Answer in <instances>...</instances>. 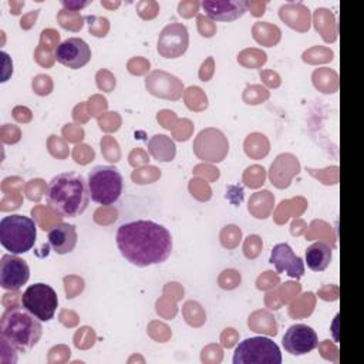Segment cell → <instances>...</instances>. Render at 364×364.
<instances>
[{
    "mask_svg": "<svg viewBox=\"0 0 364 364\" xmlns=\"http://www.w3.org/2000/svg\"><path fill=\"white\" fill-rule=\"evenodd\" d=\"M193 154L206 162H220L229 152V141L218 128L202 129L193 141Z\"/></svg>",
    "mask_w": 364,
    "mask_h": 364,
    "instance_id": "cell-8",
    "label": "cell"
},
{
    "mask_svg": "<svg viewBox=\"0 0 364 364\" xmlns=\"http://www.w3.org/2000/svg\"><path fill=\"white\" fill-rule=\"evenodd\" d=\"M331 247L324 242H314L306 249V264L313 272H323L331 262Z\"/></svg>",
    "mask_w": 364,
    "mask_h": 364,
    "instance_id": "cell-17",
    "label": "cell"
},
{
    "mask_svg": "<svg viewBox=\"0 0 364 364\" xmlns=\"http://www.w3.org/2000/svg\"><path fill=\"white\" fill-rule=\"evenodd\" d=\"M21 306L40 321H50L57 310L58 297L51 286L34 283L23 291Z\"/></svg>",
    "mask_w": 364,
    "mask_h": 364,
    "instance_id": "cell-7",
    "label": "cell"
},
{
    "mask_svg": "<svg viewBox=\"0 0 364 364\" xmlns=\"http://www.w3.org/2000/svg\"><path fill=\"white\" fill-rule=\"evenodd\" d=\"M282 344L289 354L304 355L318 346V337L310 326L299 323L286 330Z\"/></svg>",
    "mask_w": 364,
    "mask_h": 364,
    "instance_id": "cell-11",
    "label": "cell"
},
{
    "mask_svg": "<svg viewBox=\"0 0 364 364\" xmlns=\"http://www.w3.org/2000/svg\"><path fill=\"white\" fill-rule=\"evenodd\" d=\"M115 240L122 257L138 267L164 263L173 247L169 230L148 219L122 223L117 229Z\"/></svg>",
    "mask_w": 364,
    "mask_h": 364,
    "instance_id": "cell-1",
    "label": "cell"
},
{
    "mask_svg": "<svg viewBox=\"0 0 364 364\" xmlns=\"http://www.w3.org/2000/svg\"><path fill=\"white\" fill-rule=\"evenodd\" d=\"M149 154L161 162H169L175 156V144L166 135H154L148 142Z\"/></svg>",
    "mask_w": 364,
    "mask_h": 364,
    "instance_id": "cell-18",
    "label": "cell"
},
{
    "mask_svg": "<svg viewBox=\"0 0 364 364\" xmlns=\"http://www.w3.org/2000/svg\"><path fill=\"white\" fill-rule=\"evenodd\" d=\"M145 87L152 95L166 100H178L182 95L183 88L176 77L159 70L151 73L145 78Z\"/></svg>",
    "mask_w": 364,
    "mask_h": 364,
    "instance_id": "cell-15",
    "label": "cell"
},
{
    "mask_svg": "<svg viewBox=\"0 0 364 364\" xmlns=\"http://www.w3.org/2000/svg\"><path fill=\"white\" fill-rule=\"evenodd\" d=\"M77 229L71 223H58L48 230V243L57 255H67L77 245Z\"/></svg>",
    "mask_w": 364,
    "mask_h": 364,
    "instance_id": "cell-16",
    "label": "cell"
},
{
    "mask_svg": "<svg viewBox=\"0 0 364 364\" xmlns=\"http://www.w3.org/2000/svg\"><path fill=\"white\" fill-rule=\"evenodd\" d=\"M41 321L23 306L7 309L0 320V338L17 353H28L41 338Z\"/></svg>",
    "mask_w": 364,
    "mask_h": 364,
    "instance_id": "cell-3",
    "label": "cell"
},
{
    "mask_svg": "<svg viewBox=\"0 0 364 364\" xmlns=\"http://www.w3.org/2000/svg\"><path fill=\"white\" fill-rule=\"evenodd\" d=\"M200 6L205 14L215 21H235L247 11L249 3L246 0H203Z\"/></svg>",
    "mask_w": 364,
    "mask_h": 364,
    "instance_id": "cell-14",
    "label": "cell"
},
{
    "mask_svg": "<svg viewBox=\"0 0 364 364\" xmlns=\"http://www.w3.org/2000/svg\"><path fill=\"white\" fill-rule=\"evenodd\" d=\"M90 1H82V3H73V1H63V6L68 7V9H81L84 6H87Z\"/></svg>",
    "mask_w": 364,
    "mask_h": 364,
    "instance_id": "cell-19",
    "label": "cell"
},
{
    "mask_svg": "<svg viewBox=\"0 0 364 364\" xmlns=\"http://www.w3.org/2000/svg\"><path fill=\"white\" fill-rule=\"evenodd\" d=\"M279 346L269 337H249L242 340L233 353V364H280Z\"/></svg>",
    "mask_w": 364,
    "mask_h": 364,
    "instance_id": "cell-6",
    "label": "cell"
},
{
    "mask_svg": "<svg viewBox=\"0 0 364 364\" xmlns=\"http://www.w3.org/2000/svg\"><path fill=\"white\" fill-rule=\"evenodd\" d=\"M188 46L189 34L186 26L182 23H171L161 30L156 50L164 58H178L188 50Z\"/></svg>",
    "mask_w": 364,
    "mask_h": 364,
    "instance_id": "cell-9",
    "label": "cell"
},
{
    "mask_svg": "<svg viewBox=\"0 0 364 364\" xmlns=\"http://www.w3.org/2000/svg\"><path fill=\"white\" fill-rule=\"evenodd\" d=\"M48 208L64 218L84 213L90 203V191L85 178L77 172H64L54 176L46 191Z\"/></svg>",
    "mask_w": 364,
    "mask_h": 364,
    "instance_id": "cell-2",
    "label": "cell"
},
{
    "mask_svg": "<svg viewBox=\"0 0 364 364\" xmlns=\"http://www.w3.org/2000/svg\"><path fill=\"white\" fill-rule=\"evenodd\" d=\"M91 200L104 206L114 205L124 188L121 172L111 165L94 166L87 178Z\"/></svg>",
    "mask_w": 364,
    "mask_h": 364,
    "instance_id": "cell-5",
    "label": "cell"
},
{
    "mask_svg": "<svg viewBox=\"0 0 364 364\" xmlns=\"http://www.w3.org/2000/svg\"><path fill=\"white\" fill-rule=\"evenodd\" d=\"M269 262L274 266L277 273H286L293 279H300L304 274V262L296 256L287 243H277L270 252Z\"/></svg>",
    "mask_w": 364,
    "mask_h": 364,
    "instance_id": "cell-13",
    "label": "cell"
},
{
    "mask_svg": "<svg viewBox=\"0 0 364 364\" xmlns=\"http://www.w3.org/2000/svg\"><path fill=\"white\" fill-rule=\"evenodd\" d=\"M36 222L24 215H9L0 220V243L13 255H21L36 243Z\"/></svg>",
    "mask_w": 364,
    "mask_h": 364,
    "instance_id": "cell-4",
    "label": "cell"
},
{
    "mask_svg": "<svg viewBox=\"0 0 364 364\" xmlns=\"http://www.w3.org/2000/svg\"><path fill=\"white\" fill-rule=\"evenodd\" d=\"M54 57L60 64L71 70H78L90 63L91 48L82 38L70 37L55 47Z\"/></svg>",
    "mask_w": 364,
    "mask_h": 364,
    "instance_id": "cell-10",
    "label": "cell"
},
{
    "mask_svg": "<svg viewBox=\"0 0 364 364\" xmlns=\"http://www.w3.org/2000/svg\"><path fill=\"white\" fill-rule=\"evenodd\" d=\"M30 267L26 260L17 255H3L0 260V284L4 290H18L27 283Z\"/></svg>",
    "mask_w": 364,
    "mask_h": 364,
    "instance_id": "cell-12",
    "label": "cell"
}]
</instances>
